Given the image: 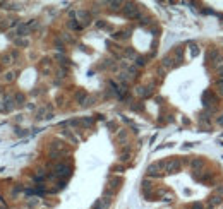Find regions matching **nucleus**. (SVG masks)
Returning <instances> with one entry per match:
<instances>
[{
    "instance_id": "nucleus-11",
    "label": "nucleus",
    "mask_w": 223,
    "mask_h": 209,
    "mask_svg": "<svg viewBox=\"0 0 223 209\" xmlns=\"http://www.w3.org/2000/svg\"><path fill=\"white\" fill-rule=\"evenodd\" d=\"M191 209H204V208L201 206V202H194V204H192V208H191Z\"/></svg>"
},
{
    "instance_id": "nucleus-9",
    "label": "nucleus",
    "mask_w": 223,
    "mask_h": 209,
    "mask_svg": "<svg viewBox=\"0 0 223 209\" xmlns=\"http://www.w3.org/2000/svg\"><path fill=\"white\" fill-rule=\"evenodd\" d=\"M5 103H7V105H5V110H12V106H14V105H12V100H10V98H7V100H5Z\"/></svg>"
},
{
    "instance_id": "nucleus-8",
    "label": "nucleus",
    "mask_w": 223,
    "mask_h": 209,
    "mask_svg": "<svg viewBox=\"0 0 223 209\" xmlns=\"http://www.w3.org/2000/svg\"><path fill=\"white\" fill-rule=\"evenodd\" d=\"M201 165H203V159L201 158H194L192 161H191V166H192V168H199Z\"/></svg>"
},
{
    "instance_id": "nucleus-7",
    "label": "nucleus",
    "mask_w": 223,
    "mask_h": 209,
    "mask_svg": "<svg viewBox=\"0 0 223 209\" xmlns=\"http://www.w3.org/2000/svg\"><path fill=\"white\" fill-rule=\"evenodd\" d=\"M28 33H29V26L21 24L19 28H17V34H21V36H24V34H28Z\"/></svg>"
},
{
    "instance_id": "nucleus-5",
    "label": "nucleus",
    "mask_w": 223,
    "mask_h": 209,
    "mask_svg": "<svg viewBox=\"0 0 223 209\" xmlns=\"http://www.w3.org/2000/svg\"><path fill=\"white\" fill-rule=\"evenodd\" d=\"M71 168L69 166H64V165H59L57 166V175H69Z\"/></svg>"
},
{
    "instance_id": "nucleus-2",
    "label": "nucleus",
    "mask_w": 223,
    "mask_h": 209,
    "mask_svg": "<svg viewBox=\"0 0 223 209\" xmlns=\"http://www.w3.org/2000/svg\"><path fill=\"white\" fill-rule=\"evenodd\" d=\"M180 161L179 159H172V161H168L167 165H165V171L167 173H175V171H179L180 170Z\"/></svg>"
},
{
    "instance_id": "nucleus-1",
    "label": "nucleus",
    "mask_w": 223,
    "mask_h": 209,
    "mask_svg": "<svg viewBox=\"0 0 223 209\" xmlns=\"http://www.w3.org/2000/svg\"><path fill=\"white\" fill-rule=\"evenodd\" d=\"M124 12H125L127 17H139V9H137L136 4H127L124 7Z\"/></svg>"
},
{
    "instance_id": "nucleus-4",
    "label": "nucleus",
    "mask_w": 223,
    "mask_h": 209,
    "mask_svg": "<svg viewBox=\"0 0 223 209\" xmlns=\"http://www.w3.org/2000/svg\"><path fill=\"white\" fill-rule=\"evenodd\" d=\"M165 165H167V163H163V161L162 163H154V165H151V166L148 168V173H149V175H158V173H160L158 170H162Z\"/></svg>"
},
{
    "instance_id": "nucleus-6",
    "label": "nucleus",
    "mask_w": 223,
    "mask_h": 209,
    "mask_svg": "<svg viewBox=\"0 0 223 209\" xmlns=\"http://www.w3.org/2000/svg\"><path fill=\"white\" fill-rule=\"evenodd\" d=\"M214 89H216V93H218L220 96H223V81L222 79H218L214 82Z\"/></svg>"
},
{
    "instance_id": "nucleus-16",
    "label": "nucleus",
    "mask_w": 223,
    "mask_h": 209,
    "mask_svg": "<svg viewBox=\"0 0 223 209\" xmlns=\"http://www.w3.org/2000/svg\"><path fill=\"white\" fill-rule=\"evenodd\" d=\"M0 209H7V208H5V206H0Z\"/></svg>"
},
{
    "instance_id": "nucleus-15",
    "label": "nucleus",
    "mask_w": 223,
    "mask_h": 209,
    "mask_svg": "<svg viewBox=\"0 0 223 209\" xmlns=\"http://www.w3.org/2000/svg\"><path fill=\"white\" fill-rule=\"evenodd\" d=\"M2 62H4V63H10V57H4Z\"/></svg>"
},
{
    "instance_id": "nucleus-10",
    "label": "nucleus",
    "mask_w": 223,
    "mask_h": 209,
    "mask_svg": "<svg viewBox=\"0 0 223 209\" xmlns=\"http://www.w3.org/2000/svg\"><path fill=\"white\" fill-rule=\"evenodd\" d=\"M214 194H218V195H223V185L216 187V189H214Z\"/></svg>"
},
{
    "instance_id": "nucleus-3",
    "label": "nucleus",
    "mask_w": 223,
    "mask_h": 209,
    "mask_svg": "<svg viewBox=\"0 0 223 209\" xmlns=\"http://www.w3.org/2000/svg\"><path fill=\"white\" fill-rule=\"evenodd\" d=\"M223 202V195H218V194H213L211 197H209V200H208V204H209V209H213L214 206H220Z\"/></svg>"
},
{
    "instance_id": "nucleus-14",
    "label": "nucleus",
    "mask_w": 223,
    "mask_h": 209,
    "mask_svg": "<svg viewBox=\"0 0 223 209\" xmlns=\"http://www.w3.org/2000/svg\"><path fill=\"white\" fill-rule=\"evenodd\" d=\"M218 76H220V79L223 81V67H220V69H218Z\"/></svg>"
},
{
    "instance_id": "nucleus-12",
    "label": "nucleus",
    "mask_w": 223,
    "mask_h": 209,
    "mask_svg": "<svg viewBox=\"0 0 223 209\" xmlns=\"http://www.w3.org/2000/svg\"><path fill=\"white\" fill-rule=\"evenodd\" d=\"M12 79H14V74H12V72H9V74L5 76V81H12Z\"/></svg>"
},
{
    "instance_id": "nucleus-13",
    "label": "nucleus",
    "mask_w": 223,
    "mask_h": 209,
    "mask_svg": "<svg viewBox=\"0 0 223 209\" xmlns=\"http://www.w3.org/2000/svg\"><path fill=\"white\" fill-rule=\"evenodd\" d=\"M16 100L19 101V105H21V103L24 101V96H22V94H17V96H16Z\"/></svg>"
}]
</instances>
